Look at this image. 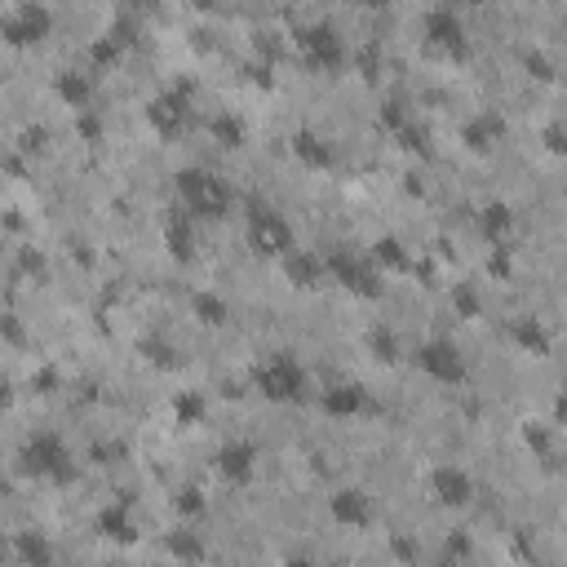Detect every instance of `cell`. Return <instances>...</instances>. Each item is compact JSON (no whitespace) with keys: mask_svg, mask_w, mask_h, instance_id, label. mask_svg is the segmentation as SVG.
I'll list each match as a JSON object with an SVG mask.
<instances>
[{"mask_svg":"<svg viewBox=\"0 0 567 567\" xmlns=\"http://www.w3.org/2000/svg\"><path fill=\"white\" fill-rule=\"evenodd\" d=\"M178 200L191 218H226L231 213V187L226 178L209 169H182L178 173Z\"/></svg>","mask_w":567,"mask_h":567,"instance_id":"cell-1","label":"cell"},{"mask_svg":"<svg viewBox=\"0 0 567 567\" xmlns=\"http://www.w3.org/2000/svg\"><path fill=\"white\" fill-rule=\"evenodd\" d=\"M253 386L271 404H302L306 399V368L293 355H271L253 368Z\"/></svg>","mask_w":567,"mask_h":567,"instance_id":"cell-2","label":"cell"},{"mask_svg":"<svg viewBox=\"0 0 567 567\" xmlns=\"http://www.w3.org/2000/svg\"><path fill=\"white\" fill-rule=\"evenodd\" d=\"M23 470L36 474V479H49V483H67L71 474H76V466H71V452L67 443L58 435H49V430H40V435H32L23 443Z\"/></svg>","mask_w":567,"mask_h":567,"instance_id":"cell-3","label":"cell"},{"mask_svg":"<svg viewBox=\"0 0 567 567\" xmlns=\"http://www.w3.org/2000/svg\"><path fill=\"white\" fill-rule=\"evenodd\" d=\"M297 54L311 71H337L346 63V40L333 23H306L297 27Z\"/></svg>","mask_w":567,"mask_h":567,"instance_id":"cell-4","label":"cell"},{"mask_svg":"<svg viewBox=\"0 0 567 567\" xmlns=\"http://www.w3.org/2000/svg\"><path fill=\"white\" fill-rule=\"evenodd\" d=\"M249 244L262 257H284L293 253V226L284 222V213H275L271 204L253 200V213H249Z\"/></svg>","mask_w":567,"mask_h":567,"instance_id":"cell-5","label":"cell"},{"mask_svg":"<svg viewBox=\"0 0 567 567\" xmlns=\"http://www.w3.org/2000/svg\"><path fill=\"white\" fill-rule=\"evenodd\" d=\"M328 275H333V280L342 284L346 293H355V297H381V280H377V271L364 262V257L350 253V249L328 253Z\"/></svg>","mask_w":567,"mask_h":567,"instance_id":"cell-6","label":"cell"},{"mask_svg":"<svg viewBox=\"0 0 567 567\" xmlns=\"http://www.w3.org/2000/svg\"><path fill=\"white\" fill-rule=\"evenodd\" d=\"M421 32H426V45L439 49V54H452V58L466 54V27H461L457 9H448V5L430 9V14L421 18Z\"/></svg>","mask_w":567,"mask_h":567,"instance_id":"cell-7","label":"cell"},{"mask_svg":"<svg viewBox=\"0 0 567 567\" xmlns=\"http://www.w3.org/2000/svg\"><path fill=\"white\" fill-rule=\"evenodd\" d=\"M417 368L426 377L443 381V386H457V381H466V359H461V350L448 342V337H435V342H426L417 350Z\"/></svg>","mask_w":567,"mask_h":567,"instance_id":"cell-8","label":"cell"},{"mask_svg":"<svg viewBox=\"0 0 567 567\" xmlns=\"http://www.w3.org/2000/svg\"><path fill=\"white\" fill-rule=\"evenodd\" d=\"M49 27H54V14L45 5H14L5 18H0V32H5L14 45H32V40H45Z\"/></svg>","mask_w":567,"mask_h":567,"instance_id":"cell-9","label":"cell"},{"mask_svg":"<svg viewBox=\"0 0 567 567\" xmlns=\"http://www.w3.org/2000/svg\"><path fill=\"white\" fill-rule=\"evenodd\" d=\"M147 120L160 138H178L182 125H187V89H164V94L151 98Z\"/></svg>","mask_w":567,"mask_h":567,"instance_id":"cell-10","label":"cell"},{"mask_svg":"<svg viewBox=\"0 0 567 567\" xmlns=\"http://www.w3.org/2000/svg\"><path fill=\"white\" fill-rule=\"evenodd\" d=\"M328 514H333L342 528H368V523L377 519V510H373V497L368 492H359V488H342V492H333V501H328Z\"/></svg>","mask_w":567,"mask_h":567,"instance_id":"cell-11","label":"cell"},{"mask_svg":"<svg viewBox=\"0 0 567 567\" xmlns=\"http://www.w3.org/2000/svg\"><path fill=\"white\" fill-rule=\"evenodd\" d=\"M253 461H257V448L249 439H231L218 448V457H213V466L226 483H249L253 479Z\"/></svg>","mask_w":567,"mask_h":567,"instance_id":"cell-12","label":"cell"},{"mask_svg":"<svg viewBox=\"0 0 567 567\" xmlns=\"http://www.w3.org/2000/svg\"><path fill=\"white\" fill-rule=\"evenodd\" d=\"M430 492L439 497V505H470L474 479L461 466H435L430 470Z\"/></svg>","mask_w":567,"mask_h":567,"instance_id":"cell-13","label":"cell"},{"mask_svg":"<svg viewBox=\"0 0 567 567\" xmlns=\"http://www.w3.org/2000/svg\"><path fill=\"white\" fill-rule=\"evenodd\" d=\"M319 408H324L328 417H359V412L373 408V399H368L364 386H350V381H342V386H328L324 395H319Z\"/></svg>","mask_w":567,"mask_h":567,"instance_id":"cell-14","label":"cell"},{"mask_svg":"<svg viewBox=\"0 0 567 567\" xmlns=\"http://www.w3.org/2000/svg\"><path fill=\"white\" fill-rule=\"evenodd\" d=\"M293 156L302 160L306 169H333V147H328L315 129H297L293 133Z\"/></svg>","mask_w":567,"mask_h":567,"instance_id":"cell-15","label":"cell"},{"mask_svg":"<svg viewBox=\"0 0 567 567\" xmlns=\"http://www.w3.org/2000/svg\"><path fill=\"white\" fill-rule=\"evenodd\" d=\"M98 532L107 536V541H116V545H129L133 536H138V523H133V514H129V505L125 501H116V505H107V510L98 514Z\"/></svg>","mask_w":567,"mask_h":567,"instance_id":"cell-16","label":"cell"},{"mask_svg":"<svg viewBox=\"0 0 567 567\" xmlns=\"http://www.w3.org/2000/svg\"><path fill=\"white\" fill-rule=\"evenodd\" d=\"M328 271V262H319L315 253H302V249H293L284 257V275L293 280L297 288H315L319 284V275Z\"/></svg>","mask_w":567,"mask_h":567,"instance_id":"cell-17","label":"cell"},{"mask_svg":"<svg viewBox=\"0 0 567 567\" xmlns=\"http://www.w3.org/2000/svg\"><path fill=\"white\" fill-rule=\"evenodd\" d=\"M14 554L23 559V567H54V545H49V536H40V532H18Z\"/></svg>","mask_w":567,"mask_h":567,"instance_id":"cell-18","label":"cell"},{"mask_svg":"<svg viewBox=\"0 0 567 567\" xmlns=\"http://www.w3.org/2000/svg\"><path fill=\"white\" fill-rule=\"evenodd\" d=\"M501 133H505V120L497 111H483L479 120L466 125V142H470V151H492V142H497Z\"/></svg>","mask_w":567,"mask_h":567,"instance_id":"cell-19","label":"cell"},{"mask_svg":"<svg viewBox=\"0 0 567 567\" xmlns=\"http://www.w3.org/2000/svg\"><path fill=\"white\" fill-rule=\"evenodd\" d=\"M510 337L519 342L523 350H532V355H550V333H545L536 319H528V315H519L510 324Z\"/></svg>","mask_w":567,"mask_h":567,"instance_id":"cell-20","label":"cell"},{"mask_svg":"<svg viewBox=\"0 0 567 567\" xmlns=\"http://www.w3.org/2000/svg\"><path fill=\"white\" fill-rule=\"evenodd\" d=\"M483 235H488L492 244H497V249H505V235L514 231V213L505 209V204H488V209H483Z\"/></svg>","mask_w":567,"mask_h":567,"instance_id":"cell-21","label":"cell"},{"mask_svg":"<svg viewBox=\"0 0 567 567\" xmlns=\"http://www.w3.org/2000/svg\"><path fill=\"white\" fill-rule=\"evenodd\" d=\"M164 240H169V253L173 257H182V262H187L191 257V213H173L169 218V226H164Z\"/></svg>","mask_w":567,"mask_h":567,"instance_id":"cell-22","label":"cell"},{"mask_svg":"<svg viewBox=\"0 0 567 567\" xmlns=\"http://www.w3.org/2000/svg\"><path fill=\"white\" fill-rule=\"evenodd\" d=\"M209 133H213V142H222L226 151H235L244 142V120L231 116V111H218V116L209 120Z\"/></svg>","mask_w":567,"mask_h":567,"instance_id":"cell-23","label":"cell"},{"mask_svg":"<svg viewBox=\"0 0 567 567\" xmlns=\"http://www.w3.org/2000/svg\"><path fill=\"white\" fill-rule=\"evenodd\" d=\"M169 554H178L182 563H200L204 559V541L191 528H173L169 532Z\"/></svg>","mask_w":567,"mask_h":567,"instance_id":"cell-24","label":"cell"},{"mask_svg":"<svg viewBox=\"0 0 567 567\" xmlns=\"http://www.w3.org/2000/svg\"><path fill=\"white\" fill-rule=\"evenodd\" d=\"M58 94H63L71 107H85L89 94H94V80L80 76V71H63V76H58Z\"/></svg>","mask_w":567,"mask_h":567,"instance_id":"cell-25","label":"cell"},{"mask_svg":"<svg viewBox=\"0 0 567 567\" xmlns=\"http://www.w3.org/2000/svg\"><path fill=\"white\" fill-rule=\"evenodd\" d=\"M173 412H178V426H195V421L204 417V395L200 390H182V395L173 399Z\"/></svg>","mask_w":567,"mask_h":567,"instance_id":"cell-26","label":"cell"},{"mask_svg":"<svg viewBox=\"0 0 567 567\" xmlns=\"http://www.w3.org/2000/svg\"><path fill=\"white\" fill-rule=\"evenodd\" d=\"M377 262L381 266H390V271H408V266H412V257L404 253V244H399V240H377Z\"/></svg>","mask_w":567,"mask_h":567,"instance_id":"cell-27","label":"cell"},{"mask_svg":"<svg viewBox=\"0 0 567 567\" xmlns=\"http://www.w3.org/2000/svg\"><path fill=\"white\" fill-rule=\"evenodd\" d=\"M195 315H200L204 324H226V302L213 293H195Z\"/></svg>","mask_w":567,"mask_h":567,"instance_id":"cell-28","label":"cell"},{"mask_svg":"<svg viewBox=\"0 0 567 567\" xmlns=\"http://www.w3.org/2000/svg\"><path fill=\"white\" fill-rule=\"evenodd\" d=\"M368 346H373V355L381 359V364H390V359L399 355V342H395L390 328H373V333H368Z\"/></svg>","mask_w":567,"mask_h":567,"instance_id":"cell-29","label":"cell"},{"mask_svg":"<svg viewBox=\"0 0 567 567\" xmlns=\"http://www.w3.org/2000/svg\"><path fill=\"white\" fill-rule=\"evenodd\" d=\"M541 138H545V147H550L554 156H567V129L563 125H545Z\"/></svg>","mask_w":567,"mask_h":567,"instance_id":"cell-30","label":"cell"},{"mask_svg":"<svg viewBox=\"0 0 567 567\" xmlns=\"http://www.w3.org/2000/svg\"><path fill=\"white\" fill-rule=\"evenodd\" d=\"M142 350H147L151 359H156L160 368H169V364H178V359H173V350L164 346V342H156V337H147V342H142Z\"/></svg>","mask_w":567,"mask_h":567,"instance_id":"cell-31","label":"cell"},{"mask_svg":"<svg viewBox=\"0 0 567 567\" xmlns=\"http://www.w3.org/2000/svg\"><path fill=\"white\" fill-rule=\"evenodd\" d=\"M457 311H466V315L479 311V297H474L470 288H457Z\"/></svg>","mask_w":567,"mask_h":567,"instance_id":"cell-32","label":"cell"},{"mask_svg":"<svg viewBox=\"0 0 567 567\" xmlns=\"http://www.w3.org/2000/svg\"><path fill=\"white\" fill-rule=\"evenodd\" d=\"M528 67L536 71V76H541V80H550L554 76V71H550V63H545V54H528Z\"/></svg>","mask_w":567,"mask_h":567,"instance_id":"cell-33","label":"cell"},{"mask_svg":"<svg viewBox=\"0 0 567 567\" xmlns=\"http://www.w3.org/2000/svg\"><path fill=\"white\" fill-rule=\"evenodd\" d=\"M182 510H187V514L204 510V501H200V492H195V488H187V492H182Z\"/></svg>","mask_w":567,"mask_h":567,"instance_id":"cell-34","label":"cell"},{"mask_svg":"<svg viewBox=\"0 0 567 567\" xmlns=\"http://www.w3.org/2000/svg\"><path fill=\"white\" fill-rule=\"evenodd\" d=\"M284 567H324V563H315V559H288Z\"/></svg>","mask_w":567,"mask_h":567,"instance_id":"cell-35","label":"cell"}]
</instances>
